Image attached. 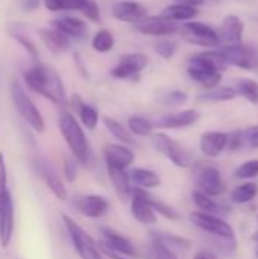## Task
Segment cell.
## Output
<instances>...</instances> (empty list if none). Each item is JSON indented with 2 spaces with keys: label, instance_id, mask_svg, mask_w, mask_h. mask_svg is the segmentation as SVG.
Instances as JSON below:
<instances>
[{
  "label": "cell",
  "instance_id": "1",
  "mask_svg": "<svg viewBox=\"0 0 258 259\" xmlns=\"http://www.w3.org/2000/svg\"><path fill=\"white\" fill-rule=\"evenodd\" d=\"M24 82L33 93L43 96L56 106L67 105V94L62 79L55 68L46 64H35L24 73Z\"/></svg>",
  "mask_w": 258,
  "mask_h": 259
},
{
  "label": "cell",
  "instance_id": "2",
  "mask_svg": "<svg viewBox=\"0 0 258 259\" xmlns=\"http://www.w3.org/2000/svg\"><path fill=\"white\" fill-rule=\"evenodd\" d=\"M58 127L73 158L81 164H88L91 159V149L79 121L70 112L62 111L58 117Z\"/></svg>",
  "mask_w": 258,
  "mask_h": 259
},
{
  "label": "cell",
  "instance_id": "3",
  "mask_svg": "<svg viewBox=\"0 0 258 259\" xmlns=\"http://www.w3.org/2000/svg\"><path fill=\"white\" fill-rule=\"evenodd\" d=\"M11 97L14 102V106L17 109V112L21 115V118L38 134L44 132L46 129V123L44 118L41 115V112L38 111V108L35 106V103L30 100V97L26 94L24 88L15 80L11 85Z\"/></svg>",
  "mask_w": 258,
  "mask_h": 259
},
{
  "label": "cell",
  "instance_id": "4",
  "mask_svg": "<svg viewBox=\"0 0 258 259\" xmlns=\"http://www.w3.org/2000/svg\"><path fill=\"white\" fill-rule=\"evenodd\" d=\"M151 141H152L154 149L158 153L164 155L176 167L187 168V167L192 165V161H193L192 153L184 146H181L178 141L172 140L169 135L161 134V132L160 134H152L151 135Z\"/></svg>",
  "mask_w": 258,
  "mask_h": 259
},
{
  "label": "cell",
  "instance_id": "5",
  "mask_svg": "<svg viewBox=\"0 0 258 259\" xmlns=\"http://www.w3.org/2000/svg\"><path fill=\"white\" fill-rule=\"evenodd\" d=\"M64 226L67 229V234L79 255L81 259H103L100 249L97 247L96 241L68 215H62Z\"/></svg>",
  "mask_w": 258,
  "mask_h": 259
},
{
  "label": "cell",
  "instance_id": "6",
  "mask_svg": "<svg viewBox=\"0 0 258 259\" xmlns=\"http://www.w3.org/2000/svg\"><path fill=\"white\" fill-rule=\"evenodd\" d=\"M189 219H190V222H192L196 228L202 229L204 232L211 234V235H214V237H219V238H222V240H227V241L236 244L233 228H231L227 222H224L222 219H219V217H216V215H213V214H208V212H202V211H195V212H192V214L189 215Z\"/></svg>",
  "mask_w": 258,
  "mask_h": 259
},
{
  "label": "cell",
  "instance_id": "7",
  "mask_svg": "<svg viewBox=\"0 0 258 259\" xmlns=\"http://www.w3.org/2000/svg\"><path fill=\"white\" fill-rule=\"evenodd\" d=\"M182 38L195 46L201 47H216L220 44L217 30L201 21H189L181 27Z\"/></svg>",
  "mask_w": 258,
  "mask_h": 259
},
{
  "label": "cell",
  "instance_id": "8",
  "mask_svg": "<svg viewBox=\"0 0 258 259\" xmlns=\"http://www.w3.org/2000/svg\"><path fill=\"white\" fill-rule=\"evenodd\" d=\"M148 65V56L144 53H126L111 68V76L116 79H137Z\"/></svg>",
  "mask_w": 258,
  "mask_h": 259
},
{
  "label": "cell",
  "instance_id": "9",
  "mask_svg": "<svg viewBox=\"0 0 258 259\" xmlns=\"http://www.w3.org/2000/svg\"><path fill=\"white\" fill-rule=\"evenodd\" d=\"M225 62L230 65H236L245 70H252L257 67L258 56L257 52L248 46L243 44H236V46H225L220 50Z\"/></svg>",
  "mask_w": 258,
  "mask_h": 259
},
{
  "label": "cell",
  "instance_id": "10",
  "mask_svg": "<svg viewBox=\"0 0 258 259\" xmlns=\"http://www.w3.org/2000/svg\"><path fill=\"white\" fill-rule=\"evenodd\" d=\"M134 29L143 35H151V36H166L179 30L178 23L166 20L161 15L144 17L140 21L134 23Z\"/></svg>",
  "mask_w": 258,
  "mask_h": 259
},
{
  "label": "cell",
  "instance_id": "11",
  "mask_svg": "<svg viewBox=\"0 0 258 259\" xmlns=\"http://www.w3.org/2000/svg\"><path fill=\"white\" fill-rule=\"evenodd\" d=\"M14 235V200L8 190L0 197V246L6 249Z\"/></svg>",
  "mask_w": 258,
  "mask_h": 259
},
{
  "label": "cell",
  "instance_id": "12",
  "mask_svg": "<svg viewBox=\"0 0 258 259\" xmlns=\"http://www.w3.org/2000/svg\"><path fill=\"white\" fill-rule=\"evenodd\" d=\"M73 206L78 209V212H81L82 215H85L88 219H99L108 211L109 202L102 196L88 194V196L75 197Z\"/></svg>",
  "mask_w": 258,
  "mask_h": 259
},
{
  "label": "cell",
  "instance_id": "13",
  "mask_svg": "<svg viewBox=\"0 0 258 259\" xmlns=\"http://www.w3.org/2000/svg\"><path fill=\"white\" fill-rule=\"evenodd\" d=\"M100 235H102V247L108 249L114 253H119L122 256H134L135 255V247L132 243L119 234L117 231L111 228H100Z\"/></svg>",
  "mask_w": 258,
  "mask_h": 259
},
{
  "label": "cell",
  "instance_id": "14",
  "mask_svg": "<svg viewBox=\"0 0 258 259\" xmlns=\"http://www.w3.org/2000/svg\"><path fill=\"white\" fill-rule=\"evenodd\" d=\"M243 32H245V24L242 18H239L237 15H227L217 30V35L220 42L227 46H236V44H242Z\"/></svg>",
  "mask_w": 258,
  "mask_h": 259
},
{
  "label": "cell",
  "instance_id": "15",
  "mask_svg": "<svg viewBox=\"0 0 258 259\" xmlns=\"http://www.w3.org/2000/svg\"><path fill=\"white\" fill-rule=\"evenodd\" d=\"M106 167L126 170L134 162V152L125 144H108L103 150Z\"/></svg>",
  "mask_w": 258,
  "mask_h": 259
},
{
  "label": "cell",
  "instance_id": "16",
  "mask_svg": "<svg viewBox=\"0 0 258 259\" xmlns=\"http://www.w3.org/2000/svg\"><path fill=\"white\" fill-rule=\"evenodd\" d=\"M199 120V114L195 109H184L179 112H172L160 117L154 126L161 129H181L195 124Z\"/></svg>",
  "mask_w": 258,
  "mask_h": 259
},
{
  "label": "cell",
  "instance_id": "17",
  "mask_svg": "<svg viewBox=\"0 0 258 259\" xmlns=\"http://www.w3.org/2000/svg\"><path fill=\"white\" fill-rule=\"evenodd\" d=\"M198 187L201 188L199 191H202L208 196H220L227 190L222 175L216 167H205L199 173Z\"/></svg>",
  "mask_w": 258,
  "mask_h": 259
},
{
  "label": "cell",
  "instance_id": "18",
  "mask_svg": "<svg viewBox=\"0 0 258 259\" xmlns=\"http://www.w3.org/2000/svg\"><path fill=\"white\" fill-rule=\"evenodd\" d=\"M113 17L123 23H137L146 17V8L138 2L122 0L113 5Z\"/></svg>",
  "mask_w": 258,
  "mask_h": 259
},
{
  "label": "cell",
  "instance_id": "19",
  "mask_svg": "<svg viewBox=\"0 0 258 259\" xmlns=\"http://www.w3.org/2000/svg\"><path fill=\"white\" fill-rule=\"evenodd\" d=\"M52 27L65 35L67 38H75V39H82L87 35V24L76 17H61L55 18L50 21Z\"/></svg>",
  "mask_w": 258,
  "mask_h": 259
},
{
  "label": "cell",
  "instance_id": "20",
  "mask_svg": "<svg viewBox=\"0 0 258 259\" xmlns=\"http://www.w3.org/2000/svg\"><path fill=\"white\" fill-rule=\"evenodd\" d=\"M189 65L193 67H199V68H205V70H213V71H219L222 73L228 64L225 62L220 50H207V52H201L195 56H192L189 59Z\"/></svg>",
  "mask_w": 258,
  "mask_h": 259
},
{
  "label": "cell",
  "instance_id": "21",
  "mask_svg": "<svg viewBox=\"0 0 258 259\" xmlns=\"http://www.w3.org/2000/svg\"><path fill=\"white\" fill-rule=\"evenodd\" d=\"M38 36L44 42V46L53 53H64L71 46L70 38H67L65 35H62L53 27H40Z\"/></svg>",
  "mask_w": 258,
  "mask_h": 259
},
{
  "label": "cell",
  "instance_id": "22",
  "mask_svg": "<svg viewBox=\"0 0 258 259\" xmlns=\"http://www.w3.org/2000/svg\"><path fill=\"white\" fill-rule=\"evenodd\" d=\"M106 173H108L111 185H113L116 194L119 196V199L122 202L131 200L132 185H131V181H129V173H126V170L113 168V167H106Z\"/></svg>",
  "mask_w": 258,
  "mask_h": 259
},
{
  "label": "cell",
  "instance_id": "23",
  "mask_svg": "<svg viewBox=\"0 0 258 259\" xmlns=\"http://www.w3.org/2000/svg\"><path fill=\"white\" fill-rule=\"evenodd\" d=\"M228 134L217 132V131H208L202 134L201 137V150L205 156L214 158L222 153V150L227 147Z\"/></svg>",
  "mask_w": 258,
  "mask_h": 259
},
{
  "label": "cell",
  "instance_id": "24",
  "mask_svg": "<svg viewBox=\"0 0 258 259\" xmlns=\"http://www.w3.org/2000/svg\"><path fill=\"white\" fill-rule=\"evenodd\" d=\"M38 173L43 178V181L46 182L47 188L56 196V199L59 200H65L67 199V190L62 184V181L59 179V176L55 173V170L44 161L38 162Z\"/></svg>",
  "mask_w": 258,
  "mask_h": 259
},
{
  "label": "cell",
  "instance_id": "25",
  "mask_svg": "<svg viewBox=\"0 0 258 259\" xmlns=\"http://www.w3.org/2000/svg\"><path fill=\"white\" fill-rule=\"evenodd\" d=\"M132 194H135L140 199H143L155 211V214H160V215H163V217H166L169 220H178L179 219V214L172 206H169L167 203H164L163 200H160L158 197H155L154 194H151L148 190L132 188Z\"/></svg>",
  "mask_w": 258,
  "mask_h": 259
},
{
  "label": "cell",
  "instance_id": "26",
  "mask_svg": "<svg viewBox=\"0 0 258 259\" xmlns=\"http://www.w3.org/2000/svg\"><path fill=\"white\" fill-rule=\"evenodd\" d=\"M129 181H131V185H134L132 188H140V190H148V191L160 187L161 184V179L155 171L149 168H141V167L134 168L129 173Z\"/></svg>",
  "mask_w": 258,
  "mask_h": 259
},
{
  "label": "cell",
  "instance_id": "27",
  "mask_svg": "<svg viewBox=\"0 0 258 259\" xmlns=\"http://www.w3.org/2000/svg\"><path fill=\"white\" fill-rule=\"evenodd\" d=\"M129 206H131V214L132 217L141 223V225H155L157 223V214L155 211L138 196L132 194L131 200H129Z\"/></svg>",
  "mask_w": 258,
  "mask_h": 259
},
{
  "label": "cell",
  "instance_id": "28",
  "mask_svg": "<svg viewBox=\"0 0 258 259\" xmlns=\"http://www.w3.org/2000/svg\"><path fill=\"white\" fill-rule=\"evenodd\" d=\"M71 106L78 111L82 124H84L88 131L96 129V126H97V123H99V112L96 111L94 106H91V105L82 102V99H81L78 94L73 96V99H71Z\"/></svg>",
  "mask_w": 258,
  "mask_h": 259
},
{
  "label": "cell",
  "instance_id": "29",
  "mask_svg": "<svg viewBox=\"0 0 258 259\" xmlns=\"http://www.w3.org/2000/svg\"><path fill=\"white\" fill-rule=\"evenodd\" d=\"M187 73H189V76L195 82H198L199 85H202L207 90L216 88L220 83V80H222V73L213 71V70L199 68V67H193V65H189L187 67Z\"/></svg>",
  "mask_w": 258,
  "mask_h": 259
},
{
  "label": "cell",
  "instance_id": "30",
  "mask_svg": "<svg viewBox=\"0 0 258 259\" xmlns=\"http://www.w3.org/2000/svg\"><path fill=\"white\" fill-rule=\"evenodd\" d=\"M198 15V9L190 5H182V3H173L161 12V17L170 21H190Z\"/></svg>",
  "mask_w": 258,
  "mask_h": 259
},
{
  "label": "cell",
  "instance_id": "31",
  "mask_svg": "<svg viewBox=\"0 0 258 259\" xmlns=\"http://www.w3.org/2000/svg\"><path fill=\"white\" fill-rule=\"evenodd\" d=\"M8 32H9V35H11L18 44H21V47H23L33 59H36V58L40 56L38 47L35 46V42L32 41V38L29 36V33L26 32V29H24L20 23H11V24L8 26Z\"/></svg>",
  "mask_w": 258,
  "mask_h": 259
},
{
  "label": "cell",
  "instance_id": "32",
  "mask_svg": "<svg viewBox=\"0 0 258 259\" xmlns=\"http://www.w3.org/2000/svg\"><path fill=\"white\" fill-rule=\"evenodd\" d=\"M152 237H155L158 241H161L169 250H172L173 253L175 252H184V250H189L192 243L187 240V238H182L179 235H175V234H166V232H152L151 234Z\"/></svg>",
  "mask_w": 258,
  "mask_h": 259
},
{
  "label": "cell",
  "instance_id": "33",
  "mask_svg": "<svg viewBox=\"0 0 258 259\" xmlns=\"http://www.w3.org/2000/svg\"><path fill=\"white\" fill-rule=\"evenodd\" d=\"M239 94L236 91V88L233 87H220V88H213V90H208L207 93L201 94L198 97V100L201 102H228V100H233L236 99Z\"/></svg>",
  "mask_w": 258,
  "mask_h": 259
},
{
  "label": "cell",
  "instance_id": "34",
  "mask_svg": "<svg viewBox=\"0 0 258 259\" xmlns=\"http://www.w3.org/2000/svg\"><path fill=\"white\" fill-rule=\"evenodd\" d=\"M154 127V123L143 115H131L128 120V131L137 137H151Z\"/></svg>",
  "mask_w": 258,
  "mask_h": 259
},
{
  "label": "cell",
  "instance_id": "35",
  "mask_svg": "<svg viewBox=\"0 0 258 259\" xmlns=\"http://www.w3.org/2000/svg\"><path fill=\"white\" fill-rule=\"evenodd\" d=\"M103 124L105 127L108 129V132L117 138L119 141H122L123 144H134V138H132V134L128 131V127H125L122 123H119L117 120L111 118V117H105L103 118Z\"/></svg>",
  "mask_w": 258,
  "mask_h": 259
},
{
  "label": "cell",
  "instance_id": "36",
  "mask_svg": "<svg viewBox=\"0 0 258 259\" xmlns=\"http://www.w3.org/2000/svg\"><path fill=\"white\" fill-rule=\"evenodd\" d=\"M88 0H44V8L52 12H59V11H79L85 8Z\"/></svg>",
  "mask_w": 258,
  "mask_h": 259
},
{
  "label": "cell",
  "instance_id": "37",
  "mask_svg": "<svg viewBox=\"0 0 258 259\" xmlns=\"http://www.w3.org/2000/svg\"><path fill=\"white\" fill-rule=\"evenodd\" d=\"M114 35L109 32V30H106V29H102V30H99L94 36H93V39H91V47L96 50V52H99V53H108V52H111L113 49H114Z\"/></svg>",
  "mask_w": 258,
  "mask_h": 259
},
{
  "label": "cell",
  "instance_id": "38",
  "mask_svg": "<svg viewBox=\"0 0 258 259\" xmlns=\"http://www.w3.org/2000/svg\"><path fill=\"white\" fill-rule=\"evenodd\" d=\"M146 256L148 259H178L172 250H169L155 237H151V243L146 247Z\"/></svg>",
  "mask_w": 258,
  "mask_h": 259
},
{
  "label": "cell",
  "instance_id": "39",
  "mask_svg": "<svg viewBox=\"0 0 258 259\" xmlns=\"http://www.w3.org/2000/svg\"><path fill=\"white\" fill-rule=\"evenodd\" d=\"M258 193V187L255 184L246 182L243 185H239L233 193H231V199L236 203H248L251 202Z\"/></svg>",
  "mask_w": 258,
  "mask_h": 259
},
{
  "label": "cell",
  "instance_id": "40",
  "mask_svg": "<svg viewBox=\"0 0 258 259\" xmlns=\"http://www.w3.org/2000/svg\"><path fill=\"white\" fill-rule=\"evenodd\" d=\"M236 91L237 94L243 96L246 100L252 102L258 105V82L257 80H252V79H242L237 82V87H236Z\"/></svg>",
  "mask_w": 258,
  "mask_h": 259
},
{
  "label": "cell",
  "instance_id": "41",
  "mask_svg": "<svg viewBox=\"0 0 258 259\" xmlns=\"http://www.w3.org/2000/svg\"><path fill=\"white\" fill-rule=\"evenodd\" d=\"M193 202H195V205L202 212H211V211H216L217 209V205L211 199V196H208V194H205V193H202L199 190L193 191Z\"/></svg>",
  "mask_w": 258,
  "mask_h": 259
},
{
  "label": "cell",
  "instance_id": "42",
  "mask_svg": "<svg viewBox=\"0 0 258 259\" xmlns=\"http://www.w3.org/2000/svg\"><path fill=\"white\" fill-rule=\"evenodd\" d=\"M160 100H161V103H164L167 106H179L187 102V94L184 91L173 90V91H167L166 94H163L160 97Z\"/></svg>",
  "mask_w": 258,
  "mask_h": 259
},
{
  "label": "cell",
  "instance_id": "43",
  "mask_svg": "<svg viewBox=\"0 0 258 259\" xmlns=\"http://www.w3.org/2000/svg\"><path fill=\"white\" fill-rule=\"evenodd\" d=\"M155 52L164 58V59H170L175 52H176V44L170 39H160L157 44H155Z\"/></svg>",
  "mask_w": 258,
  "mask_h": 259
},
{
  "label": "cell",
  "instance_id": "44",
  "mask_svg": "<svg viewBox=\"0 0 258 259\" xmlns=\"http://www.w3.org/2000/svg\"><path fill=\"white\" fill-rule=\"evenodd\" d=\"M236 176L240 179H251V178L258 176V159L246 161L242 167H239Z\"/></svg>",
  "mask_w": 258,
  "mask_h": 259
},
{
  "label": "cell",
  "instance_id": "45",
  "mask_svg": "<svg viewBox=\"0 0 258 259\" xmlns=\"http://www.w3.org/2000/svg\"><path fill=\"white\" fill-rule=\"evenodd\" d=\"M82 15L87 17L90 21H94L97 23L100 20V9H99V5L94 2V0H88L85 8L82 9Z\"/></svg>",
  "mask_w": 258,
  "mask_h": 259
},
{
  "label": "cell",
  "instance_id": "46",
  "mask_svg": "<svg viewBox=\"0 0 258 259\" xmlns=\"http://www.w3.org/2000/svg\"><path fill=\"white\" fill-rule=\"evenodd\" d=\"M78 176V165H76V159L75 158H67L64 161V178L67 182H75Z\"/></svg>",
  "mask_w": 258,
  "mask_h": 259
},
{
  "label": "cell",
  "instance_id": "47",
  "mask_svg": "<svg viewBox=\"0 0 258 259\" xmlns=\"http://www.w3.org/2000/svg\"><path fill=\"white\" fill-rule=\"evenodd\" d=\"M245 138H243V131H234L231 134H228V140H227V146L231 150H237L242 147Z\"/></svg>",
  "mask_w": 258,
  "mask_h": 259
},
{
  "label": "cell",
  "instance_id": "48",
  "mask_svg": "<svg viewBox=\"0 0 258 259\" xmlns=\"http://www.w3.org/2000/svg\"><path fill=\"white\" fill-rule=\"evenodd\" d=\"M243 138L249 147L258 149V126H251L249 129L243 131Z\"/></svg>",
  "mask_w": 258,
  "mask_h": 259
},
{
  "label": "cell",
  "instance_id": "49",
  "mask_svg": "<svg viewBox=\"0 0 258 259\" xmlns=\"http://www.w3.org/2000/svg\"><path fill=\"white\" fill-rule=\"evenodd\" d=\"M8 191V175H6V164L5 155L0 153V197Z\"/></svg>",
  "mask_w": 258,
  "mask_h": 259
},
{
  "label": "cell",
  "instance_id": "50",
  "mask_svg": "<svg viewBox=\"0 0 258 259\" xmlns=\"http://www.w3.org/2000/svg\"><path fill=\"white\" fill-rule=\"evenodd\" d=\"M193 259H216V256L211 253V252H207V250H201L195 255Z\"/></svg>",
  "mask_w": 258,
  "mask_h": 259
},
{
  "label": "cell",
  "instance_id": "51",
  "mask_svg": "<svg viewBox=\"0 0 258 259\" xmlns=\"http://www.w3.org/2000/svg\"><path fill=\"white\" fill-rule=\"evenodd\" d=\"M23 5H24L26 9H30V11H32V9H35V8L40 5V0H24Z\"/></svg>",
  "mask_w": 258,
  "mask_h": 259
},
{
  "label": "cell",
  "instance_id": "52",
  "mask_svg": "<svg viewBox=\"0 0 258 259\" xmlns=\"http://www.w3.org/2000/svg\"><path fill=\"white\" fill-rule=\"evenodd\" d=\"M176 3H182V5H190V6H195V5H199L202 3L204 0H175Z\"/></svg>",
  "mask_w": 258,
  "mask_h": 259
},
{
  "label": "cell",
  "instance_id": "53",
  "mask_svg": "<svg viewBox=\"0 0 258 259\" xmlns=\"http://www.w3.org/2000/svg\"><path fill=\"white\" fill-rule=\"evenodd\" d=\"M257 256H258V250H257Z\"/></svg>",
  "mask_w": 258,
  "mask_h": 259
}]
</instances>
